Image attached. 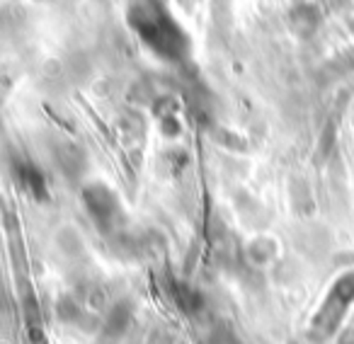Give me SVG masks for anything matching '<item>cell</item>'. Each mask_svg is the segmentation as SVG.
<instances>
[{"instance_id":"277c9868","label":"cell","mask_w":354,"mask_h":344,"mask_svg":"<svg viewBox=\"0 0 354 344\" xmlns=\"http://www.w3.org/2000/svg\"><path fill=\"white\" fill-rule=\"evenodd\" d=\"M170 296L175 300V305L185 313H199L204 308V296L199 294L194 286L185 284V281H170Z\"/></svg>"},{"instance_id":"5b68a950","label":"cell","mask_w":354,"mask_h":344,"mask_svg":"<svg viewBox=\"0 0 354 344\" xmlns=\"http://www.w3.org/2000/svg\"><path fill=\"white\" fill-rule=\"evenodd\" d=\"M133 308L129 300H119L109 308L107 320H104V337H119L127 332V327L131 325Z\"/></svg>"},{"instance_id":"6da1fadb","label":"cell","mask_w":354,"mask_h":344,"mask_svg":"<svg viewBox=\"0 0 354 344\" xmlns=\"http://www.w3.org/2000/svg\"><path fill=\"white\" fill-rule=\"evenodd\" d=\"M129 22L141 41L165 61H183L189 51V39L167 12L160 0H131Z\"/></svg>"},{"instance_id":"8992f818","label":"cell","mask_w":354,"mask_h":344,"mask_svg":"<svg viewBox=\"0 0 354 344\" xmlns=\"http://www.w3.org/2000/svg\"><path fill=\"white\" fill-rule=\"evenodd\" d=\"M17 178H20V184L32 194V197H46V182H44V178H41L39 170L25 165V167H20V175H17Z\"/></svg>"},{"instance_id":"7a4b0ae2","label":"cell","mask_w":354,"mask_h":344,"mask_svg":"<svg viewBox=\"0 0 354 344\" xmlns=\"http://www.w3.org/2000/svg\"><path fill=\"white\" fill-rule=\"evenodd\" d=\"M354 300V274H347L333 286V291L325 298L323 308L313 318V334L315 337H328L335 332L342 315L347 313V305Z\"/></svg>"},{"instance_id":"3957f363","label":"cell","mask_w":354,"mask_h":344,"mask_svg":"<svg viewBox=\"0 0 354 344\" xmlns=\"http://www.w3.org/2000/svg\"><path fill=\"white\" fill-rule=\"evenodd\" d=\"M83 202H85V207H88L90 216L95 218V223H97L102 231H109L114 223V216H117V211H119L117 197H114L112 189L104 187V184H90L83 192Z\"/></svg>"}]
</instances>
